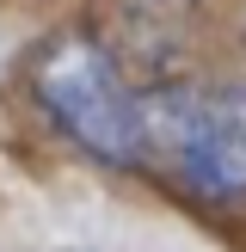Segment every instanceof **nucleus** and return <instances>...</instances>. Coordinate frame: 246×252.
Listing matches in <instances>:
<instances>
[{
	"instance_id": "obj_2",
	"label": "nucleus",
	"mask_w": 246,
	"mask_h": 252,
	"mask_svg": "<svg viewBox=\"0 0 246 252\" xmlns=\"http://www.w3.org/2000/svg\"><path fill=\"white\" fill-rule=\"evenodd\" d=\"M25 86L80 154H92L98 166H135L142 93L123 80L117 56L92 31H56L37 43V56L25 62Z\"/></svg>"
},
{
	"instance_id": "obj_1",
	"label": "nucleus",
	"mask_w": 246,
	"mask_h": 252,
	"mask_svg": "<svg viewBox=\"0 0 246 252\" xmlns=\"http://www.w3.org/2000/svg\"><path fill=\"white\" fill-rule=\"evenodd\" d=\"M135 166L166 172L203 203L246 197V86L184 80L142 93V142Z\"/></svg>"
}]
</instances>
